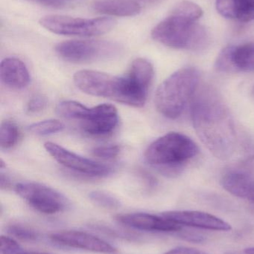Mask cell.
Returning <instances> with one entry per match:
<instances>
[{
    "label": "cell",
    "instance_id": "obj_1",
    "mask_svg": "<svg viewBox=\"0 0 254 254\" xmlns=\"http://www.w3.org/2000/svg\"><path fill=\"white\" fill-rule=\"evenodd\" d=\"M191 117L197 134L215 157L225 161L234 155L235 125L217 91L210 86L198 88L191 100Z\"/></svg>",
    "mask_w": 254,
    "mask_h": 254
},
{
    "label": "cell",
    "instance_id": "obj_2",
    "mask_svg": "<svg viewBox=\"0 0 254 254\" xmlns=\"http://www.w3.org/2000/svg\"><path fill=\"white\" fill-rule=\"evenodd\" d=\"M199 152L196 143L188 136L169 132L151 143L145 152L146 161L160 173L175 176Z\"/></svg>",
    "mask_w": 254,
    "mask_h": 254
},
{
    "label": "cell",
    "instance_id": "obj_3",
    "mask_svg": "<svg viewBox=\"0 0 254 254\" xmlns=\"http://www.w3.org/2000/svg\"><path fill=\"white\" fill-rule=\"evenodd\" d=\"M152 37L168 47L195 52L204 50L210 42L208 31L198 20L175 11L153 28Z\"/></svg>",
    "mask_w": 254,
    "mask_h": 254
},
{
    "label": "cell",
    "instance_id": "obj_4",
    "mask_svg": "<svg viewBox=\"0 0 254 254\" xmlns=\"http://www.w3.org/2000/svg\"><path fill=\"white\" fill-rule=\"evenodd\" d=\"M199 72L192 67L181 68L166 79L155 95L159 113L169 119L180 117L198 89Z\"/></svg>",
    "mask_w": 254,
    "mask_h": 254
},
{
    "label": "cell",
    "instance_id": "obj_5",
    "mask_svg": "<svg viewBox=\"0 0 254 254\" xmlns=\"http://www.w3.org/2000/svg\"><path fill=\"white\" fill-rule=\"evenodd\" d=\"M75 84L82 92L92 96L110 98L134 107L135 92L127 74L114 76L92 70H81L73 77Z\"/></svg>",
    "mask_w": 254,
    "mask_h": 254
},
{
    "label": "cell",
    "instance_id": "obj_6",
    "mask_svg": "<svg viewBox=\"0 0 254 254\" xmlns=\"http://www.w3.org/2000/svg\"><path fill=\"white\" fill-rule=\"evenodd\" d=\"M39 23L54 34L78 37H95L110 32L116 27L117 21L111 17H73L53 14L43 16Z\"/></svg>",
    "mask_w": 254,
    "mask_h": 254
},
{
    "label": "cell",
    "instance_id": "obj_7",
    "mask_svg": "<svg viewBox=\"0 0 254 254\" xmlns=\"http://www.w3.org/2000/svg\"><path fill=\"white\" fill-rule=\"evenodd\" d=\"M55 52L64 61L83 64L116 58L122 53V47L107 40H70L57 45Z\"/></svg>",
    "mask_w": 254,
    "mask_h": 254
},
{
    "label": "cell",
    "instance_id": "obj_8",
    "mask_svg": "<svg viewBox=\"0 0 254 254\" xmlns=\"http://www.w3.org/2000/svg\"><path fill=\"white\" fill-rule=\"evenodd\" d=\"M14 190L34 210L45 214L64 211L70 204L61 192L41 184L22 182L15 186Z\"/></svg>",
    "mask_w": 254,
    "mask_h": 254
},
{
    "label": "cell",
    "instance_id": "obj_9",
    "mask_svg": "<svg viewBox=\"0 0 254 254\" xmlns=\"http://www.w3.org/2000/svg\"><path fill=\"white\" fill-rule=\"evenodd\" d=\"M73 120L79 121L82 130L92 136L108 135L116 128L119 116L116 107L111 104H100L92 108L79 103Z\"/></svg>",
    "mask_w": 254,
    "mask_h": 254
},
{
    "label": "cell",
    "instance_id": "obj_10",
    "mask_svg": "<svg viewBox=\"0 0 254 254\" xmlns=\"http://www.w3.org/2000/svg\"><path fill=\"white\" fill-rule=\"evenodd\" d=\"M44 147L55 161L82 176L103 177L112 173L111 167L77 155L57 143L46 142Z\"/></svg>",
    "mask_w": 254,
    "mask_h": 254
},
{
    "label": "cell",
    "instance_id": "obj_11",
    "mask_svg": "<svg viewBox=\"0 0 254 254\" xmlns=\"http://www.w3.org/2000/svg\"><path fill=\"white\" fill-rule=\"evenodd\" d=\"M216 67L222 72H253L254 42L225 48L218 56Z\"/></svg>",
    "mask_w": 254,
    "mask_h": 254
},
{
    "label": "cell",
    "instance_id": "obj_12",
    "mask_svg": "<svg viewBox=\"0 0 254 254\" xmlns=\"http://www.w3.org/2000/svg\"><path fill=\"white\" fill-rule=\"evenodd\" d=\"M50 238L58 244L73 249L103 254H114L117 252L116 248L107 242L82 231H61L52 234Z\"/></svg>",
    "mask_w": 254,
    "mask_h": 254
},
{
    "label": "cell",
    "instance_id": "obj_13",
    "mask_svg": "<svg viewBox=\"0 0 254 254\" xmlns=\"http://www.w3.org/2000/svg\"><path fill=\"white\" fill-rule=\"evenodd\" d=\"M163 217L180 226L192 227L216 231H229L231 225L220 218L210 213L192 210L167 211L161 214Z\"/></svg>",
    "mask_w": 254,
    "mask_h": 254
},
{
    "label": "cell",
    "instance_id": "obj_14",
    "mask_svg": "<svg viewBox=\"0 0 254 254\" xmlns=\"http://www.w3.org/2000/svg\"><path fill=\"white\" fill-rule=\"evenodd\" d=\"M119 223L139 230L150 232H178L182 227L174 223L162 216L146 213H128L120 215L116 217Z\"/></svg>",
    "mask_w": 254,
    "mask_h": 254
},
{
    "label": "cell",
    "instance_id": "obj_15",
    "mask_svg": "<svg viewBox=\"0 0 254 254\" xmlns=\"http://www.w3.org/2000/svg\"><path fill=\"white\" fill-rule=\"evenodd\" d=\"M222 185L232 195L254 201V176L250 170H230L222 177Z\"/></svg>",
    "mask_w": 254,
    "mask_h": 254
},
{
    "label": "cell",
    "instance_id": "obj_16",
    "mask_svg": "<svg viewBox=\"0 0 254 254\" xmlns=\"http://www.w3.org/2000/svg\"><path fill=\"white\" fill-rule=\"evenodd\" d=\"M0 77L1 82L11 89H23L30 82V74L26 65L20 60L14 58H5L1 61Z\"/></svg>",
    "mask_w": 254,
    "mask_h": 254
},
{
    "label": "cell",
    "instance_id": "obj_17",
    "mask_svg": "<svg viewBox=\"0 0 254 254\" xmlns=\"http://www.w3.org/2000/svg\"><path fill=\"white\" fill-rule=\"evenodd\" d=\"M216 7L228 19L244 22L254 20V0H216Z\"/></svg>",
    "mask_w": 254,
    "mask_h": 254
},
{
    "label": "cell",
    "instance_id": "obj_18",
    "mask_svg": "<svg viewBox=\"0 0 254 254\" xmlns=\"http://www.w3.org/2000/svg\"><path fill=\"white\" fill-rule=\"evenodd\" d=\"M94 10L113 16H134L141 12V4L137 0H98L92 4Z\"/></svg>",
    "mask_w": 254,
    "mask_h": 254
},
{
    "label": "cell",
    "instance_id": "obj_19",
    "mask_svg": "<svg viewBox=\"0 0 254 254\" xmlns=\"http://www.w3.org/2000/svg\"><path fill=\"white\" fill-rule=\"evenodd\" d=\"M19 138V130L13 122L5 121L1 122L0 127V146L1 149L13 147Z\"/></svg>",
    "mask_w": 254,
    "mask_h": 254
},
{
    "label": "cell",
    "instance_id": "obj_20",
    "mask_svg": "<svg viewBox=\"0 0 254 254\" xmlns=\"http://www.w3.org/2000/svg\"><path fill=\"white\" fill-rule=\"evenodd\" d=\"M64 125L58 120H46L33 124L28 127V131L37 135H48L61 131Z\"/></svg>",
    "mask_w": 254,
    "mask_h": 254
},
{
    "label": "cell",
    "instance_id": "obj_21",
    "mask_svg": "<svg viewBox=\"0 0 254 254\" xmlns=\"http://www.w3.org/2000/svg\"><path fill=\"white\" fill-rule=\"evenodd\" d=\"M89 198L92 202L104 208L113 210L119 208L120 206V201L116 197L103 191H94L90 192Z\"/></svg>",
    "mask_w": 254,
    "mask_h": 254
},
{
    "label": "cell",
    "instance_id": "obj_22",
    "mask_svg": "<svg viewBox=\"0 0 254 254\" xmlns=\"http://www.w3.org/2000/svg\"><path fill=\"white\" fill-rule=\"evenodd\" d=\"M7 230L10 235L22 241L34 242L38 239V234L36 231L24 225H11Z\"/></svg>",
    "mask_w": 254,
    "mask_h": 254
},
{
    "label": "cell",
    "instance_id": "obj_23",
    "mask_svg": "<svg viewBox=\"0 0 254 254\" xmlns=\"http://www.w3.org/2000/svg\"><path fill=\"white\" fill-rule=\"evenodd\" d=\"M121 152V147L118 145H104L97 146L92 149L94 156L104 160H112L117 158Z\"/></svg>",
    "mask_w": 254,
    "mask_h": 254
},
{
    "label": "cell",
    "instance_id": "obj_24",
    "mask_svg": "<svg viewBox=\"0 0 254 254\" xmlns=\"http://www.w3.org/2000/svg\"><path fill=\"white\" fill-rule=\"evenodd\" d=\"M1 254H17L20 253L19 245L10 237H1Z\"/></svg>",
    "mask_w": 254,
    "mask_h": 254
},
{
    "label": "cell",
    "instance_id": "obj_25",
    "mask_svg": "<svg viewBox=\"0 0 254 254\" xmlns=\"http://www.w3.org/2000/svg\"><path fill=\"white\" fill-rule=\"evenodd\" d=\"M46 104H47V101L44 97L41 95L33 97L27 104V112L29 113H38L45 109Z\"/></svg>",
    "mask_w": 254,
    "mask_h": 254
},
{
    "label": "cell",
    "instance_id": "obj_26",
    "mask_svg": "<svg viewBox=\"0 0 254 254\" xmlns=\"http://www.w3.org/2000/svg\"><path fill=\"white\" fill-rule=\"evenodd\" d=\"M164 254H202V252L192 248L178 247L169 251Z\"/></svg>",
    "mask_w": 254,
    "mask_h": 254
},
{
    "label": "cell",
    "instance_id": "obj_27",
    "mask_svg": "<svg viewBox=\"0 0 254 254\" xmlns=\"http://www.w3.org/2000/svg\"><path fill=\"white\" fill-rule=\"evenodd\" d=\"M0 183H1V189L7 188L10 185V179L7 176H4L2 173H1V179H0Z\"/></svg>",
    "mask_w": 254,
    "mask_h": 254
},
{
    "label": "cell",
    "instance_id": "obj_28",
    "mask_svg": "<svg viewBox=\"0 0 254 254\" xmlns=\"http://www.w3.org/2000/svg\"><path fill=\"white\" fill-rule=\"evenodd\" d=\"M40 1H41L42 2H46V1L48 4H59V3L58 2V0H40ZM60 1H61V0H60Z\"/></svg>",
    "mask_w": 254,
    "mask_h": 254
},
{
    "label": "cell",
    "instance_id": "obj_29",
    "mask_svg": "<svg viewBox=\"0 0 254 254\" xmlns=\"http://www.w3.org/2000/svg\"><path fill=\"white\" fill-rule=\"evenodd\" d=\"M244 252L246 254H254V247L246 249Z\"/></svg>",
    "mask_w": 254,
    "mask_h": 254
},
{
    "label": "cell",
    "instance_id": "obj_30",
    "mask_svg": "<svg viewBox=\"0 0 254 254\" xmlns=\"http://www.w3.org/2000/svg\"><path fill=\"white\" fill-rule=\"evenodd\" d=\"M140 1L145 3H153L155 2V1H158V0H140Z\"/></svg>",
    "mask_w": 254,
    "mask_h": 254
},
{
    "label": "cell",
    "instance_id": "obj_31",
    "mask_svg": "<svg viewBox=\"0 0 254 254\" xmlns=\"http://www.w3.org/2000/svg\"><path fill=\"white\" fill-rule=\"evenodd\" d=\"M225 254H241L240 253H238V252H228L225 253Z\"/></svg>",
    "mask_w": 254,
    "mask_h": 254
},
{
    "label": "cell",
    "instance_id": "obj_32",
    "mask_svg": "<svg viewBox=\"0 0 254 254\" xmlns=\"http://www.w3.org/2000/svg\"><path fill=\"white\" fill-rule=\"evenodd\" d=\"M17 254H43V253H22V252H20V253Z\"/></svg>",
    "mask_w": 254,
    "mask_h": 254
},
{
    "label": "cell",
    "instance_id": "obj_33",
    "mask_svg": "<svg viewBox=\"0 0 254 254\" xmlns=\"http://www.w3.org/2000/svg\"><path fill=\"white\" fill-rule=\"evenodd\" d=\"M202 254H205L202 253Z\"/></svg>",
    "mask_w": 254,
    "mask_h": 254
}]
</instances>
